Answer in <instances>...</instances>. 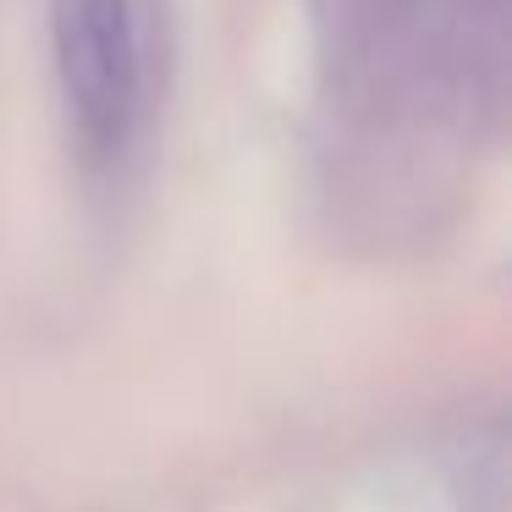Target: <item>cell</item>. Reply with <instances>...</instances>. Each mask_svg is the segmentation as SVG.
I'll list each match as a JSON object with an SVG mask.
<instances>
[{"instance_id": "cell-1", "label": "cell", "mask_w": 512, "mask_h": 512, "mask_svg": "<svg viewBox=\"0 0 512 512\" xmlns=\"http://www.w3.org/2000/svg\"><path fill=\"white\" fill-rule=\"evenodd\" d=\"M50 50L83 166H116L133 144L144 105L133 0H50Z\"/></svg>"}]
</instances>
